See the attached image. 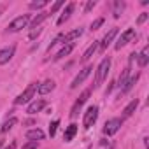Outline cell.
Here are the masks:
<instances>
[{"label": "cell", "mask_w": 149, "mask_h": 149, "mask_svg": "<svg viewBox=\"0 0 149 149\" xmlns=\"http://www.w3.org/2000/svg\"><path fill=\"white\" fill-rule=\"evenodd\" d=\"M109 68H111V58H109V56H105V58L100 61V65L97 67V74H95V84H93V88H98V86H100V84L105 81Z\"/></svg>", "instance_id": "6da1fadb"}, {"label": "cell", "mask_w": 149, "mask_h": 149, "mask_svg": "<svg viewBox=\"0 0 149 149\" xmlns=\"http://www.w3.org/2000/svg\"><path fill=\"white\" fill-rule=\"evenodd\" d=\"M37 90H39V83H32V84H28V88H26L21 95H18V97L14 98V104H16V105H23V104L30 102V100L35 97Z\"/></svg>", "instance_id": "7a4b0ae2"}, {"label": "cell", "mask_w": 149, "mask_h": 149, "mask_svg": "<svg viewBox=\"0 0 149 149\" xmlns=\"http://www.w3.org/2000/svg\"><path fill=\"white\" fill-rule=\"evenodd\" d=\"M30 23V14H23V16H18L16 19H13L9 25H7V30L9 32H19L23 28H26Z\"/></svg>", "instance_id": "3957f363"}, {"label": "cell", "mask_w": 149, "mask_h": 149, "mask_svg": "<svg viewBox=\"0 0 149 149\" xmlns=\"http://www.w3.org/2000/svg\"><path fill=\"white\" fill-rule=\"evenodd\" d=\"M97 118H98V107H97V105H90V107L86 109V112H84V118H83V126H84L86 130H88V128H91V126L95 125Z\"/></svg>", "instance_id": "277c9868"}, {"label": "cell", "mask_w": 149, "mask_h": 149, "mask_svg": "<svg viewBox=\"0 0 149 149\" xmlns=\"http://www.w3.org/2000/svg\"><path fill=\"white\" fill-rule=\"evenodd\" d=\"M90 95H91V90H84L83 93H81V97L76 100V104L72 105V111H70V118H76L77 114H79V111H81V107L88 102V98H90Z\"/></svg>", "instance_id": "5b68a950"}, {"label": "cell", "mask_w": 149, "mask_h": 149, "mask_svg": "<svg viewBox=\"0 0 149 149\" xmlns=\"http://www.w3.org/2000/svg\"><path fill=\"white\" fill-rule=\"evenodd\" d=\"M121 125H123L121 118H111L104 125V133L105 135H114V133H118V130L121 128Z\"/></svg>", "instance_id": "8992f818"}, {"label": "cell", "mask_w": 149, "mask_h": 149, "mask_svg": "<svg viewBox=\"0 0 149 149\" xmlns=\"http://www.w3.org/2000/svg\"><path fill=\"white\" fill-rule=\"evenodd\" d=\"M91 70H93V67H91V65H90V67H84V68L77 74V76L74 77V81H72V84H70V90H76L79 84H83V83L88 79V76L91 74Z\"/></svg>", "instance_id": "52a82bcc"}, {"label": "cell", "mask_w": 149, "mask_h": 149, "mask_svg": "<svg viewBox=\"0 0 149 149\" xmlns=\"http://www.w3.org/2000/svg\"><path fill=\"white\" fill-rule=\"evenodd\" d=\"M133 37H135V30H133V28H126L125 32H121V35H119V39L116 40V46H114V47H116V49H121V47L126 46Z\"/></svg>", "instance_id": "ba28073f"}, {"label": "cell", "mask_w": 149, "mask_h": 149, "mask_svg": "<svg viewBox=\"0 0 149 149\" xmlns=\"http://www.w3.org/2000/svg\"><path fill=\"white\" fill-rule=\"evenodd\" d=\"M14 53H16V46H7V47H4V49H0V65L9 63V61L13 60Z\"/></svg>", "instance_id": "9c48e42d"}, {"label": "cell", "mask_w": 149, "mask_h": 149, "mask_svg": "<svg viewBox=\"0 0 149 149\" xmlns=\"http://www.w3.org/2000/svg\"><path fill=\"white\" fill-rule=\"evenodd\" d=\"M118 32H119V30H118L116 26H114V28H111V30L104 35V39H102V42L98 44V47H100V49H107V47L111 46V42L114 40V37L118 35Z\"/></svg>", "instance_id": "30bf717a"}, {"label": "cell", "mask_w": 149, "mask_h": 149, "mask_svg": "<svg viewBox=\"0 0 149 149\" xmlns=\"http://www.w3.org/2000/svg\"><path fill=\"white\" fill-rule=\"evenodd\" d=\"M74 9H76V4H74V2L67 4V6H65V9H63V13L60 14L58 21H56V25H63L65 21H68V18H70V14L74 13Z\"/></svg>", "instance_id": "8fae6325"}, {"label": "cell", "mask_w": 149, "mask_h": 149, "mask_svg": "<svg viewBox=\"0 0 149 149\" xmlns=\"http://www.w3.org/2000/svg\"><path fill=\"white\" fill-rule=\"evenodd\" d=\"M44 107H46V100H44V98H37V100L30 102L26 112H28V114H37V112H40Z\"/></svg>", "instance_id": "7c38bea8"}, {"label": "cell", "mask_w": 149, "mask_h": 149, "mask_svg": "<svg viewBox=\"0 0 149 149\" xmlns=\"http://www.w3.org/2000/svg\"><path fill=\"white\" fill-rule=\"evenodd\" d=\"M54 86H56V84H54L53 79H46L42 84H39V90H37V91H39L40 95H47V93H51V91L54 90Z\"/></svg>", "instance_id": "4fadbf2b"}, {"label": "cell", "mask_w": 149, "mask_h": 149, "mask_svg": "<svg viewBox=\"0 0 149 149\" xmlns=\"http://www.w3.org/2000/svg\"><path fill=\"white\" fill-rule=\"evenodd\" d=\"M83 32H84V30L79 26V28H76V30L68 32L67 35H63V46H65V44H72V40H74V39H77V37H81Z\"/></svg>", "instance_id": "5bb4252c"}, {"label": "cell", "mask_w": 149, "mask_h": 149, "mask_svg": "<svg viewBox=\"0 0 149 149\" xmlns=\"http://www.w3.org/2000/svg\"><path fill=\"white\" fill-rule=\"evenodd\" d=\"M77 133V125H68L67 128H65V133H63V140L65 142H70L72 139H74V135H76Z\"/></svg>", "instance_id": "9a60e30c"}, {"label": "cell", "mask_w": 149, "mask_h": 149, "mask_svg": "<svg viewBox=\"0 0 149 149\" xmlns=\"http://www.w3.org/2000/svg\"><path fill=\"white\" fill-rule=\"evenodd\" d=\"M26 139L28 140H42L44 139V132L40 130V128H33V130H28L26 132Z\"/></svg>", "instance_id": "2e32d148"}, {"label": "cell", "mask_w": 149, "mask_h": 149, "mask_svg": "<svg viewBox=\"0 0 149 149\" xmlns=\"http://www.w3.org/2000/svg\"><path fill=\"white\" fill-rule=\"evenodd\" d=\"M47 16H49V13H39L33 19H32V23H30V28L32 30H35V28H39L40 26V23L44 21V19H47Z\"/></svg>", "instance_id": "e0dca14e"}, {"label": "cell", "mask_w": 149, "mask_h": 149, "mask_svg": "<svg viewBox=\"0 0 149 149\" xmlns=\"http://www.w3.org/2000/svg\"><path fill=\"white\" fill-rule=\"evenodd\" d=\"M137 61H139L140 67H146L147 65V61H149V46H146L140 51V54H137Z\"/></svg>", "instance_id": "ac0fdd59"}, {"label": "cell", "mask_w": 149, "mask_h": 149, "mask_svg": "<svg viewBox=\"0 0 149 149\" xmlns=\"http://www.w3.org/2000/svg\"><path fill=\"white\" fill-rule=\"evenodd\" d=\"M125 7H126V4L123 2V0H116V2L112 4V16L114 18H119L121 13L125 11Z\"/></svg>", "instance_id": "d6986e66"}, {"label": "cell", "mask_w": 149, "mask_h": 149, "mask_svg": "<svg viewBox=\"0 0 149 149\" xmlns=\"http://www.w3.org/2000/svg\"><path fill=\"white\" fill-rule=\"evenodd\" d=\"M97 49H98V42H97V40H93V44H91L84 53H83V58H81V60H83V61H88V60L95 54V51H97Z\"/></svg>", "instance_id": "ffe728a7"}, {"label": "cell", "mask_w": 149, "mask_h": 149, "mask_svg": "<svg viewBox=\"0 0 149 149\" xmlns=\"http://www.w3.org/2000/svg\"><path fill=\"white\" fill-rule=\"evenodd\" d=\"M137 105H139V100L135 98V100H132L125 109H123V118H130L133 112H135V109H137Z\"/></svg>", "instance_id": "44dd1931"}, {"label": "cell", "mask_w": 149, "mask_h": 149, "mask_svg": "<svg viewBox=\"0 0 149 149\" xmlns=\"http://www.w3.org/2000/svg\"><path fill=\"white\" fill-rule=\"evenodd\" d=\"M137 81H139V74H135V76H132V77H130V79H128V81L125 83V86L121 88V95H125V93H128V91H130V90L133 88V84H135Z\"/></svg>", "instance_id": "7402d4cb"}, {"label": "cell", "mask_w": 149, "mask_h": 149, "mask_svg": "<svg viewBox=\"0 0 149 149\" xmlns=\"http://www.w3.org/2000/svg\"><path fill=\"white\" fill-rule=\"evenodd\" d=\"M72 49H74V44H65L58 53H56V56H54V60H61L63 56H68L70 53H72Z\"/></svg>", "instance_id": "603a6c76"}, {"label": "cell", "mask_w": 149, "mask_h": 149, "mask_svg": "<svg viewBox=\"0 0 149 149\" xmlns=\"http://www.w3.org/2000/svg\"><path fill=\"white\" fill-rule=\"evenodd\" d=\"M130 79V67H126L125 70H123V74H121V76H119V79H118V88L121 90L123 86H125V83Z\"/></svg>", "instance_id": "cb8c5ba5"}, {"label": "cell", "mask_w": 149, "mask_h": 149, "mask_svg": "<svg viewBox=\"0 0 149 149\" xmlns=\"http://www.w3.org/2000/svg\"><path fill=\"white\" fill-rule=\"evenodd\" d=\"M14 125H18V119L16 118H11V119H7L4 125H2V128H0V132H2V133H6V132H9Z\"/></svg>", "instance_id": "d4e9b609"}, {"label": "cell", "mask_w": 149, "mask_h": 149, "mask_svg": "<svg viewBox=\"0 0 149 149\" xmlns=\"http://www.w3.org/2000/svg\"><path fill=\"white\" fill-rule=\"evenodd\" d=\"M47 6V0H39V2H30V9H33V11H39V9H42V7H46Z\"/></svg>", "instance_id": "484cf974"}, {"label": "cell", "mask_w": 149, "mask_h": 149, "mask_svg": "<svg viewBox=\"0 0 149 149\" xmlns=\"http://www.w3.org/2000/svg\"><path fill=\"white\" fill-rule=\"evenodd\" d=\"M58 126H60V121H58V119H54V121L49 125V135H51V137H54V135H56Z\"/></svg>", "instance_id": "4316f807"}, {"label": "cell", "mask_w": 149, "mask_h": 149, "mask_svg": "<svg viewBox=\"0 0 149 149\" xmlns=\"http://www.w3.org/2000/svg\"><path fill=\"white\" fill-rule=\"evenodd\" d=\"M63 6H65V0H58V2H54V4L51 6V13H49V14H54V13H56L60 7H63Z\"/></svg>", "instance_id": "83f0119b"}, {"label": "cell", "mask_w": 149, "mask_h": 149, "mask_svg": "<svg viewBox=\"0 0 149 149\" xmlns=\"http://www.w3.org/2000/svg\"><path fill=\"white\" fill-rule=\"evenodd\" d=\"M102 25H104V18H98V19H95V21L91 23V26H90V28H91V30H98Z\"/></svg>", "instance_id": "f1b7e54d"}, {"label": "cell", "mask_w": 149, "mask_h": 149, "mask_svg": "<svg viewBox=\"0 0 149 149\" xmlns=\"http://www.w3.org/2000/svg\"><path fill=\"white\" fill-rule=\"evenodd\" d=\"M39 147V142L37 140H28L25 146H23V149H37Z\"/></svg>", "instance_id": "f546056e"}, {"label": "cell", "mask_w": 149, "mask_h": 149, "mask_svg": "<svg viewBox=\"0 0 149 149\" xmlns=\"http://www.w3.org/2000/svg\"><path fill=\"white\" fill-rule=\"evenodd\" d=\"M95 6H97V2H95V0H90V2H86V6H84V13H90V11H93V9H95Z\"/></svg>", "instance_id": "4dcf8cb0"}, {"label": "cell", "mask_w": 149, "mask_h": 149, "mask_svg": "<svg viewBox=\"0 0 149 149\" xmlns=\"http://www.w3.org/2000/svg\"><path fill=\"white\" fill-rule=\"evenodd\" d=\"M40 32H42V28H40V26H39V28H35V30H32V32H30V35H28V39H30V40H33Z\"/></svg>", "instance_id": "1f68e13d"}, {"label": "cell", "mask_w": 149, "mask_h": 149, "mask_svg": "<svg viewBox=\"0 0 149 149\" xmlns=\"http://www.w3.org/2000/svg\"><path fill=\"white\" fill-rule=\"evenodd\" d=\"M147 18H149V14H147V13H142V14L139 16V19H137V23H139V25H142V23H144Z\"/></svg>", "instance_id": "d6a6232c"}, {"label": "cell", "mask_w": 149, "mask_h": 149, "mask_svg": "<svg viewBox=\"0 0 149 149\" xmlns=\"http://www.w3.org/2000/svg\"><path fill=\"white\" fill-rule=\"evenodd\" d=\"M6 149H16V140H13V142H11V144H9Z\"/></svg>", "instance_id": "836d02e7"}, {"label": "cell", "mask_w": 149, "mask_h": 149, "mask_svg": "<svg viewBox=\"0 0 149 149\" xmlns=\"http://www.w3.org/2000/svg\"><path fill=\"white\" fill-rule=\"evenodd\" d=\"M2 146H4V140H0V149H2Z\"/></svg>", "instance_id": "e575fe53"}, {"label": "cell", "mask_w": 149, "mask_h": 149, "mask_svg": "<svg viewBox=\"0 0 149 149\" xmlns=\"http://www.w3.org/2000/svg\"><path fill=\"white\" fill-rule=\"evenodd\" d=\"M0 13H2V7H0Z\"/></svg>", "instance_id": "d590c367"}]
</instances>
